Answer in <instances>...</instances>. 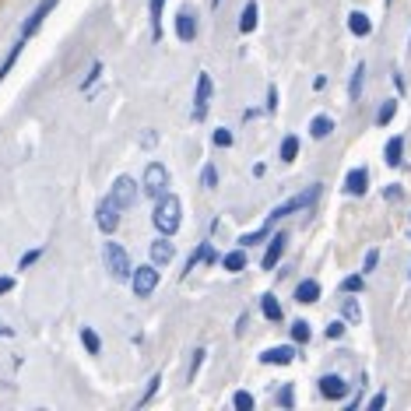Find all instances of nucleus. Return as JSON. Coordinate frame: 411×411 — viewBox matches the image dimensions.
Returning a JSON list of instances; mask_svg holds the SVG:
<instances>
[{
	"mask_svg": "<svg viewBox=\"0 0 411 411\" xmlns=\"http://www.w3.org/2000/svg\"><path fill=\"white\" fill-rule=\"evenodd\" d=\"M151 221H155L158 236H173V232L180 228V221H183V201H180L176 194H162V197L155 201Z\"/></svg>",
	"mask_w": 411,
	"mask_h": 411,
	"instance_id": "1",
	"label": "nucleus"
},
{
	"mask_svg": "<svg viewBox=\"0 0 411 411\" xmlns=\"http://www.w3.org/2000/svg\"><path fill=\"white\" fill-rule=\"evenodd\" d=\"M103 257H105V267H109V274H112V278L127 282V278L134 274V267H130V253H127L120 243H105Z\"/></svg>",
	"mask_w": 411,
	"mask_h": 411,
	"instance_id": "2",
	"label": "nucleus"
},
{
	"mask_svg": "<svg viewBox=\"0 0 411 411\" xmlns=\"http://www.w3.org/2000/svg\"><path fill=\"white\" fill-rule=\"evenodd\" d=\"M316 197H320V183H313L306 194H296V197H289L285 204H278L271 214H267V221H282V218H289V214H296V211H306Z\"/></svg>",
	"mask_w": 411,
	"mask_h": 411,
	"instance_id": "3",
	"label": "nucleus"
},
{
	"mask_svg": "<svg viewBox=\"0 0 411 411\" xmlns=\"http://www.w3.org/2000/svg\"><path fill=\"white\" fill-rule=\"evenodd\" d=\"M141 190H144L148 197L158 201V197L169 190V169H166L162 162H151V166L144 169V187H141Z\"/></svg>",
	"mask_w": 411,
	"mask_h": 411,
	"instance_id": "4",
	"label": "nucleus"
},
{
	"mask_svg": "<svg viewBox=\"0 0 411 411\" xmlns=\"http://www.w3.org/2000/svg\"><path fill=\"white\" fill-rule=\"evenodd\" d=\"M130 285H134V296H137V299H148V296L158 289V267H155V264L134 267V274H130Z\"/></svg>",
	"mask_w": 411,
	"mask_h": 411,
	"instance_id": "5",
	"label": "nucleus"
},
{
	"mask_svg": "<svg viewBox=\"0 0 411 411\" xmlns=\"http://www.w3.org/2000/svg\"><path fill=\"white\" fill-rule=\"evenodd\" d=\"M120 211H127V207L137 204V197H141V187H137V180H130V176H116V183H112V194H109Z\"/></svg>",
	"mask_w": 411,
	"mask_h": 411,
	"instance_id": "6",
	"label": "nucleus"
},
{
	"mask_svg": "<svg viewBox=\"0 0 411 411\" xmlns=\"http://www.w3.org/2000/svg\"><path fill=\"white\" fill-rule=\"evenodd\" d=\"M95 221H99L103 232H116V225H120V204H116L112 197L99 201V207H95Z\"/></svg>",
	"mask_w": 411,
	"mask_h": 411,
	"instance_id": "7",
	"label": "nucleus"
},
{
	"mask_svg": "<svg viewBox=\"0 0 411 411\" xmlns=\"http://www.w3.org/2000/svg\"><path fill=\"white\" fill-rule=\"evenodd\" d=\"M176 39H180V42H194V39H197V14L187 11V7L176 14Z\"/></svg>",
	"mask_w": 411,
	"mask_h": 411,
	"instance_id": "8",
	"label": "nucleus"
},
{
	"mask_svg": "<svg viewBox=\"0 0 411 411\" xmlns=\"http://www.w3.org/2000/svg\"><path fill=\"white\" fill-rule=\"evenodd\" d=\"M296 345H278V348H267L264 355H260V362L264 366H292L296 362Z\"/></svg>",
	"mask_w": 411,
	"mask_h": 411,
	"instance_id": "9",
	"label": "nucleus"
},
{
	"mask_svg": "<svg viewBox=\"0 0 411 411\" xmlns=\"http://www.w3.org/2000/svg\"><path fill=\"white\" fill-rule=\"evenodd\" d=\"M207 103H211V74L201 71L197 74V95H194V120H204Z\"/></svg>",
	"mask_w": 411,
	"mask_h": 411,
	"instance_id": "10",
	"label": "nucleus"
},
{
	"mask_svg": "<svg viewBox=\"0 0 411 411\" xmlns=\"http://www.w3.org/2000/svg\"><path fill=\"white\" fill-rule=\"evenodd\" d=\"M320 394H323L327 401H341V398L348 394V383H345L337 373H327V376H320Z\"/></svg>",
	"mask_w": 411,
	"mask_h": 411,
	"instance_id": "11",
	"label": "nucleus"
},
{
	"mask_svg": "<svg viewBox=\"0 0 411 411\" xmlns=\"http://www.w3.org/2000/svg\"><path fill=\"white\" fill-rule=\"evenodd\" d=\"M285 243H289L285 232H274V236H271V246H267V253H264V271H274V267H278V260H282V253H285Z\"/></svg>",
	"mask_w": 411,
	"mask_h": 411,
	"instance_id": "12",
	"label": "nucleus"
},
{
	"mask_svg": "<svg viewBox=\"0 0 411 411\" xmlns=\"http://www.w3.org/2000/svg\"><path fill=\"white\" fill-rule=\"evenodd\" d=\"M173 257H176V250H173L169 236H158V239L151 243V264H155V267H166Z\"/></svg>",
	"mask_w": 411,
	"mask_h": 411,
	"instance_id": "13",
	"label": "nucleus"
},
{
	"mask_svg": "<svg viewBox=\"0 0 411 411\" xmlns=\"http://www.w3.org/2000/svg\"><path fill=\"white\" fill-rule=\"evenodd\" d=\"M366 190H369V173H366V169H352V173L345 176V194L362 197Z\"/></svg>",
	"mask_w": 411,
	"mask_h": 411,
	"instance_id": "14",
	"label": "nucleus"
},
{
	"mask_svg": "<svg viewBox=\"0 0 411 411\" xmlns=\"http://www.w3.org/2000/svg\"><path fill=\"white\" fill-rule=\"evenodd\" d=\"M53 4H57V0H42V4H39V7L32 11V18H28V21H25V28H21V39H28V35H32V32H35V28L42 25V18H46V14L53 11Z\"/></svg>",
	"mask_w": 411,
	"mask_h": 411,
	"instance_id": "15",
	"label": "nucleus"
},
{
	"mask_svg": "<svg viewBox=\"0 0 411 411\" xmlns=\"http://www.w3.org/2000/svg\"><path fill=\"white\" fill-rule=\"evenodd\" d=\"M383 158H387V166H390V169H398V166L405 162V137H401V134L387 141V151H383Z\"/></svg>",
	"mask_w": 411,
	"mask_h": 411,
	"instance_id": "16",
	"label": "nucleus"
},
{
	"mask_svg": "<svg viewBox=\"0 0 411 411\" xmlns=\"http://www.w3.org/2000/svg\"><path fill=\"white\" fill-rule=\"evenodd\" d=\"M316 299H320V282H313V278L299 282V289H296V303H303V306H313Z\"/></svg>",
	"mask_w": 411,
	"mask_h": 411,
	"instance_id": "17",
	"label": "nucleus"
},
{
	"mask_svg": "<svg viewBox=\"0 0 411 411\" xmlns=\"http://www.w3.org/2000/svg\"><path fill=\"white\" fill-rule=\"evenodd\" d=\"M257 14H260V7H257V0H250V4L243 7V14H239V32H243V35H250V32L257 28Z\"/></svg>",
	"mask_w": 411,
	"mask_h": 411,
	"instance_id": "18",
	"label": "nucleus"
},
{
	"mask_svg": "<svg viewBox=\"0 0 411 411\" xmlns=\"http://www.w3.org/2000/svg\"><path fill=\"white\" fill-rule=\"evenodd\" d=\"M348 28H352V35H359V39H366L369 32H373V21L362 14V11H352L348 14Z\"/></svg>",
	"mask_w": 411,
	"mask_h": 411,
	"instance_id": "19",
	"label": "nucleus"
},
{
	"mask_svg": "<svg viewBox=\"0 0 411 411\" xmlns=\"http://www.w3.org/2000/svg\"><path fill=\"white\" fill-rule=\"evenodd\" d=\"M309 134H313L316 141L330 137V134H334V120H330V116H313V123H309Z\"/></svg>",
	"mask_w": 411,
	"mask_h": 411,
	"instance_id": "20",
	"label": "nucleus"
},
{
	"mask_svg": "<svg viewBox=\"0 0 411 411\" xmlns=\"http://www.w3.org/2000/svg\"><path fill=\"white\" fill-rule=\"evenodd\" d=\"M151 39L162 42V11H166V0H151Z\"/></svg>",
	"mask_w": 411,
	"mask_h": 411,
	"instance_id": "21",
	"label": "nucleus"
},
{
	"mask_svg": "<svg viewBox=\"0 0 411 411\" xmlns=\"http://www.w3.org/2000/svg\"><path fill=\"white\" fill-rule=\"evenodd\" d=\"M362 81H366V64H355V74H352V81H348V95H352V103L362 99Z\"/></svg>",
	"mask_w": 411,
	"mask_h": 411,
	"instance_id": "22",
	"label": "nucleus"
},
{
	"mask_svg": "<svg viewBox=\"0 0 411 411\" xmlns=\"http://www.w3.org/2000/svg\"><path fill=\"white\" fill-rule=\"evenodd\" d=\"M221 267H225V271H232V274H239V271L246 267V253H243V250L225 253V257H221Z\"/></svg>",
	"mask_w": 411,
	"mask_h": 411,
	"instance_id": "23",
	"label": "nucleus"
},
{
	"mask_svg": "<svg viewBox=\"0 0 411 411\" xmlns=\"http://www.w3.org/2000/svg\"><path fill=\"white\" fill-rule=\"evenodd\" d=\"M260 309H264V316H267L271 323H282V316H285V313H282V303H278L274 296H264V299H260Z\"/></svg>",
	"mask_w": 411,
	"mask_h": 411,
	"instance_id": "24",
	"label": "nucleus"
},
{
	"mask_svg": "<svg viewBox=\"0 0 411 411\" xmlns=\"http://www.w3.org/2000/svg\"><path fill=\"white\" fill-rule=\"evenodd\" d=\"M278 155H282V162H296V155H299V137L289 134V137L282 141V151H278Z\"/></svg>",
	"mask_w": 411,
	"mask_h": 411,
	"instance_id": "25",
	"label": "nucleus"
},
{
	"mask_svg": "<svg viewBox=\"0 0 411 411\" xmlns=\"http://www.w3.org/2000/svg\"><path fill=\"white\" fill-rule=\"evenodd\" d=\"M81 345L88 348V355H99L103 352V341H99V334L92 327H81Z\"/></svg>",
	"mask_w": 411,
	"mask_h": 411,
	"instance_id": "26",
	"label": "nucleus"
},
{
	"mask_svg": "<svg viewBox=\"0 0 411 411\" xmlns=\"http://www.w3.org/2000/svg\"><path fill=\"white\" fill-rule=\"evenodd\" d=\"M309 337H313L309 323L306 320H296V323H292V341H296V345H309Z\"/></svg>",
	"mask_w": 411,
	"mask_h": 411,
	"instance_id": "27",
	"label": "nucleus"
},
{
	"mask_svg": "<svg viewBox=\"0 0 411 411\" xmlns=\"http://www.w3.org/2000/svg\"><path fill=\"white\" fill-rule=\"evenodd\" d=\"M394 112H398V103H394V99H387V103L380 105V112H376V127H387V123L394 120Z\"/></svg>",
	"mask_w": 411,
	"mask_h": 411,
	"instance_id": "28",
	"label": "nucleus"
},
{
	"mask_svg": "<svg viewBox=\"0 0 411 411\" xmlns=\"http://www.w3.org/2000/svg\"><path fill=\"white\" fill-rule=\"evenodd\" d=\"M362 285H366V278H362V274H348V278L341 282V292H345V296H352V292L359 296V292H362Z\"/></svg>",
	"mask_w": 411,
	"mask_h": 411,
	"instance_id": "29",
	"label": "nucleus"
},
{
	"mask_svg": "<svg viewBox=\"0 0 411 411\" xmlns=\"http://www.w3.org/2000/svg\"><path fill=\"white\" fill-rule=\"evenodd\" d=\"M341 316H345L348 323H359V320H362V309H359L355 299H345V303H341Z\"/></svg>",
	"mask_w": 411,
	"mask_h": 411,
	"instance_id": "30",
	"label": "nucleus"
},
{
	"mask_svg": "<svg viewBox=\"0 0 411 411\" xmlns=\"http://www.w3.org/2000/svg\"><path fill=\"white\" fill-rule=\"evenodd\" d=\"M232 405H236L239 411H253V405H257V401H253V394H246V390H236V394H232Z\"/></svg>",
	"mask_w": 411,
	"mask_h": 411,
	"instance_id": "31",
	"label": "nucleus"
},
{
	"mask_svg": "<svg viewBox=\"0 0 411 411\" xmlns=\"http://www.w3.org/2000/svg\"><path fill=\"white\" fill-rule=\"evenodd\" d=\"M267 236H271V221H267L264 228H257V232H246V236H243L239 243H243V246H250V243H264Z\"/></svg>",
	"mask_w": 411,
	"mask_h": 411,
	"instance_id": "32",
	"label": "nucleus"
},
{
	"mask_svg": "<svg viewBox=\"0 0 411 411\" xmlns=\"http://www.w3.org/2000/svg\"><path fill=\"white\" fill-rule=\"evenodd\" d=\"M158 387H162V373H155V376L148 380V387H144V398H141L137 405H148V401H151V398L158 394Z\"/></svg>",
	"mask_w": 411,
	"mask_h": 411,
	"instance_id": "33",
	"label": "nucleus"
},
{
	"mask_svg": "<svg viewBox=\"0 0 411 411\" xmlns=\"http://www.w3.org/2000/svg\"><path fill=\"white\" fill-rule=\"evenodd\" d=\"M201 187H204V190H214V187H218V169H214V166H204V169H201Z\"/></svg>",
	"mask_w": 411,
	"mask_h": 411,
	"instance_id": "34",
	"label": "nucleus"
},
{
	"mask_svg": "<svg viewBox=\"0 0 411 411\" xmlns=\"http://www.w3.org/2000/svg\"><path fill=\"white\" fill-rule=\"evenodd\" d=\"M211 141H214L218 148H228V144H232V130H225V127H218V130L211 134Z\"/></svg>",
	"mask_w": 411,
	"mask_h": 411,
	"instance_id": "35",
	"label": "nucleus"
},
{
	"mask_svg": "<svg viewBox=\"0 0 411 411\" xmlns=\"http://www.w3.org/2000/svg\"><path fill=\"white\" fill-rule=\"evenodd\" d=\"M345 327H348V320H334V323H327V337H345Z\"/></svg>",
	"mask_w": 411,
	"mask_h": 411,
	"instance_id": "36",
	"label": "nucleus"
},
{
	"mask_svg": "<svg viewBox=\"0 0 411 411\" xmlns=\"http://www.w3.org/2000/svg\"><path fill=\"white\" fill-rule=\"evenodd\" d=\"M278 405H282V408H292V383H285V387L278 390Z\"/></svg>",
	"mask_w": 411,
	"mask_h": 411,
	"instance_id": "37",
	"label": "nucleus"
},
{
	"mask_svg": "<svg viewBox=\"0 0 411 411\" xmlns=\"http://www.w3.org/2000/svg\"><path fill=\"white\" fill-rule=\"evenodd\" d=\"M39 257H42V250H28V253H25V257H21V264H18V267H21V271H25V267H32V264H35V260H39Z\"/></svg>",
	"mask_w": 411,
	"mask_h": 411,
	"instance_id": "38",
	"label": "nucleus"
},
{
	"mask_svg": "<svg viewBox=\"0 0 411 411\" xmlns=\"http://www.w3.org/2000/svg\"><path fill=\"white\" fill-rule=\"evenodd\" d=\"M376 260H380V250H369V253H366V264H362V274H369V271L376 267Z\"/></svg>",
	"mask_w": 411,
	"mask_h": 411,
	"instance_id": "39",
	"label": "nucleus"
},
{
	"mask_svg": "<svg viewBox=\"0 0 411 411\" xmlns=\"http://www.w3.org/2000/svg\"><path fill=\"white\" fill-rule=\"evenodd\" d=\"M267 112H278V88H267Z\"/></svg>",
	"mask_w": 411,
	"mask_h": 411,
	"instance_id": "40",
	"label": "nucleus"
},
{
	"mask_svg": "<svg viewBox=\"0 0 411 411\" xmlns=\"http://www.w3.org/2000/svg\"><path fill=\"white\" fill-rule=\"evenodd\" d=\"M369 411H380V408H387V394H376V398H369V405H366Z\"/></svg>",
	"mask_w": 411,
	"mask_h": 411,
	"instance_id": "41",
	"label": "nucleus"
},
{
	"mask_svg": "<svg viewBox=\"0 0 411 411\" xmlns=\"http://www.w3.org/2000/svg\"><path fill=\"white\" fill-rule=\"evenodd\" d=\"M99 74H103V64H92V71H88V78H85V85H81V88H92V81H95Z\"/></svg>",
	"mask_w": 411,
	"mask_h": 411,
	"instance_id": "42",
	"label": "nucleus"
},
{
	"mask_svg": "<svg viewBox=\"0 0 411 411\" xmlns=\"http://www.w3.org/2000/svg\"><path fill=\"white\" fill-rule=\"evenodd\" d=\"M201 253H204V260H207V264H211V267H214V264L221 260V257H218V253H214V250H211L207 243H201Z\"/></svg>",
	"mask_w": 411,
	"mask_h": 411,
	"instance_id": "43",
	"label": "nucleus"
},
{
	"mask_svg": "<svg viewBox=\"0 0 411 411\" xmlns=\"http://www.w3.org/2000/svg\"><path fill=\"white\" fill-rule=\"evenodd\" d=\"M11 289H14V282H11V278H0V296H4V292H11Z\"/></svg>",
	"mask_w": 411,
	"mask_h": 411,
	"instance_id": "44",
	"label": "nucleus"
},
{
	"mask_svg": "<svg viewBox=\"0 0 411 411\" xmlns=\"http://www.w3.org/2000/svg\"><path fill=\"white\" fill-rule=\"evenodd\" d=\"M218 4H221V0H211V7H218Z\"/></svg>",
	"mask_w": 411,
	"mask_h": 411,
	"instance_id": "45",
	"label": "nucleus"
}]
</instances>
